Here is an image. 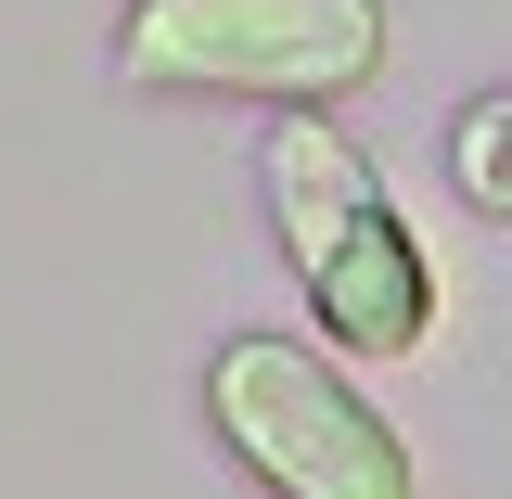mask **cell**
Listing matches in <instances>:
<instances>
[{"instance_id": "7a4b0ae2", "label": "cell", "mask_w": 512, "mask_h": 499, "mask_svg": "<svg viewBox=\"0 0 512 499\" xmlns=\"http://www.w3.org/2000/svg\"><path fill=\"white\" fill-rule=\"evenodd\" d=\"M116 77L154 103H269L333 116L384 77V0H128Z\"/></svg>"}, {"instance_id": "3957f363", "label": "cell", "mask_w": 512, "mask_h": 499, "mask_svg": "<svg viewBox=\"0 0 512 499\" xmlns=\"http://www.w3.org/2000/svg\"><path fill=\"white\" fill-rule=\"evenodd\" d=\"M205 436L231 448L256 499H423L410 436L308 333H231L205 359Z\"/></svg>"}, {"instance_id": "277c9868", "label": "cell", "mask_w": 512, "mask_h": 499, "mask_svg": "<svg viewBox=\"0 0 512 499\" xmlns=\"http://www.w3.org/2000/svg\"><path fill=\"white\" fill-rule=\"evenodd\" d=\"M436 167H448V192H461L474 218H500V231H512V77H500V90H474V103L436 128Z\"/></svg>"}, {"instance_id": "6da1fadb", "label": "cell", "mask_w": 512, "mask_h": 499, "mask_svg": "<svg viewBox=\"0 0 512 499\" xmlns=\"http://www.w3.org/2000/svg\"><path fill=\"white\" fill-rule=\"evenodd\" d=\"M256 192H269V244H282L333 359H423L436 346V256L333 116H269Z\"/></svg>"}]
</instances>
